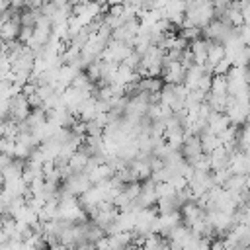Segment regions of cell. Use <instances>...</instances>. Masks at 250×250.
Wrapping results in <instances>:
<instances>
[{"label":"cell","instance_id":"obj_1","mask_svg":"<svg viewBox=\"0 0 250 250\" xmlns=\"http://www.w3.org/2000/svg\"><path fill=\"white\" fill-rule=\"evenodd\" d=\"M29 111H31V107H29V104H27V100H25V96L21 92L10 98V105H8V117L10 119L23 121L29 115Z\"/></svg>","mask_w":250,"mask_h":250},{"label":"cell","instance_id":"obj_2","mask_svg":"<svg viewBox=\"0 0 250 250\" xmlns=\"http://www.w3.org/2000/svg\"><path fill=\"white\" fill-rule=\"evenodd\" d=\"M229 170L232 174H248L250 170V160H248V152H232L230 160H229Z\"/></svg>","mask_w":250,"mask_h":250},{"label":"cell","instance_id":"obj_3","mask_svg":"<svg viewBox=\"0 0 250 250\" xmlns=\"http://www.w3.org/2000/svg\"><path fill=\"white\" fill-rule=\"evenodd\" d=\"M229 125H230V121H229L225 111H215V109L209 111V115H207V129L209 131H213L217 135V133H221Z\"/></svg>","mask_w":250,"mask_h":250},{"label":"cell","instance_id":"obj_4","mask_svg":"<svg viewBox=\"0 0 250 250\" xmlns=\"http://www.w3.org/2000/svg\"><path fill=\"white\" fill-rule=\"evenodd\" d=\"M88 160H90V154H86L82 148H76L70 156H68V168L72 172H84L86 166H88Z\"/></svg>","mask_w":250,"mask_h":250},{"label":"cell","instance_id":"obj_5","mask_svg":"<svg viewBox=\"0 0 250 250\" xmlns=\"http://www.w3.org/2000/svg\"><path fill=\"white\" fill-rule=\"evenodd\" d=\"M246 186H248V174H230L223 184L227 191H240Z\"/></svg>","mask_w":250,"mask_h":250},{"label":"cell","instance_id":"obj_6","mask_svg":"<svg viewBox=\"0 0 250 250\" xmlns=\"http://www.w3.org/2000/svg\"><path fill=\"white\" fill-rule=\"evenodd\" d=\"M18 31H20V21H16V20H12V18L0 23V39H2V41L18 39Z\"/></svg>","mask_w":250,"mask_h":250},{"label":"cell","instance_id":"obj_7","mask_svg":"<svg viewBox=\"0 0 250 250\" xmlns=\"http://www.w3.org/2000/svg\"><path fill=\"white\" fill-rule=\"evenodd\" d=\"M209 94L215 96H227V76L225 74H213L211 76V88Z\"/></svg>","mask_w":250,"mask_h":250},{"label":"cell","instance_id":"obj_8","mask_svg":"<svg viewBox=\"0 0 250 250\" xmlns=\"http://www.w3.org/2000/svg\"><path fill=\"white\" fill-rule=\"evenodd\" d=\"M178 35L184 37V39H188V41H191V39L201 37V27H197V25H186V27H180Z\"/></svg>","mask_w":250,"mask_h":250},{"label":"cell","instance_id":"obj_9","mask_svg":"<svg viewBox=\"0 0 250 250\" xmlns=\"http://www.w3.org/2000/svg\"><path fill=\"white\" fill-rule=\"evenodd\" d=\"M125 66H129V68H133V70H137V66H139V62H141V55L135 51V49H131V53L121 61Z\"/></svg>","mask_w":250,"mask_h":250},{"label":"cell","instance_id":"obj_10","mask_svg":"<svg viewBox=\"0 0 250 250\" xmlns=\"http://www.w3.org/2000/svg\"><path fill=\"white\" fill-rule=\"evenodd\" d=\"M230 64H232V62H230V59H229V57H223L219 62H215V64H213L211 74H225V72L230 68Z\"/></svg>","mask_w":250,"mask_h":250},{"label":"cell","instance_id":"obj_11","mask_svg":"<svg viewBox=\"0 0 250 250\" xmlns=\"http://www.w3.org/2000/svg\"><path fill=\"white\" fill-rule=\"evenodd\" d=\"M211 72H203L201 76H199V80H197V84H195V88L197 90H201V92H209V88H211Z\"/></svg>","mask_w":250,"mask_h":250},{"label":"cell","instance_id":"obj_12","mask_svg":"<svg viewBox=\"0 0 250 250\" xmlns=\"http://www.w3.org/2000/svg\"><path fill=\"white\" fill-rule=\"evenodd\" d=\"M102 127L94 121V119H90V121H86V135L88 137H102Z\"/></svg>","mask_w":250,"mask_h":250},{"label":"cell","instance_id":"obj_13","mask_svg":"<svg viewBox=\"0 0 250 250\" xmlns=\"http://www.w3.org/2000/svg\"><path fill=\"white\" fill-rule=\"evenodd\" d=\"M107 14H111V16H119V18H121V14H123V4L107 6Z\"/></svg>","mask_w":250,"mask_h":250},{"label":"cell","instance_id":"obj_14","mask_svg":"<svg viewBox=\"0 0 250 250\" xmlns=\"http://www.w3.org/2000/svg\"><path fill=\"white\" fill-rule=\"evenodd\" d=\"M10 160H12V156H10V154H6V152H0V170H2L6 164H10Z\"/></svg>","mask_w":250,"mask_h":250},{"label":"cell","instance_id":"obj_15","mask_svg":"<svg viewBox=\"0 0 250 250\" xmlns=\"http://www.w3.org/2000/svg\"><path fill=\"white\" fill-rule=\"evenodd\" d=\"M107 6H113V4H125V0H105Z\"/></svg>","mask_w":250,"mask_h":250},{"label":"cell","instance_id":"obj_16","mask_svg":"<svg viewBox=\"0 0 250 250\" xmlns=\"http://www.w3.org/2000/svg\"><path fill=\"white\" fill-rule=\"evenodd\" d=\"M4 213H8V211H6V205L0 201V215H4Z\"/></svg>","mask_w":250,"mask_h":250},{"label":"cell","instance_id":"obj_17","mask_svg":"<svg viewBox=\"0 0 250 250\" xmlns=\"http://www.w3.org/2000/svg\"><path fill=\"white\" fill-rule=\"evenodd\" d=\"M2 53H6V45H4V41L0 39V55H2Z\"/></svg>","mask_w":250,"mask_h":250},{"label":"cell","instance_id":"obj_18","mask_svg":"<svg viewBox=\"0 0 250 250\" xmlns=\"http://www.w3.org/2000/svg\"><path fill=\"white\" fill-rule=\"evenodd\" d=\"M4 188V178H2V174H0V189Z\"/></svg>","mask_w":250,"mask_h":250},{"label":"cell","instance_id":"obj_19","mask_svg":"<svg viewBox=\"0 0 250 250\" xmlns=\"http://www.w3.org/2000/svg\"><path fill=\"white\" fill-rule=\"evenodd\" d=\"M78 2H86V0H78Z\"/></svg>","mask_w":250,"mask_h":250}]
</instances>
